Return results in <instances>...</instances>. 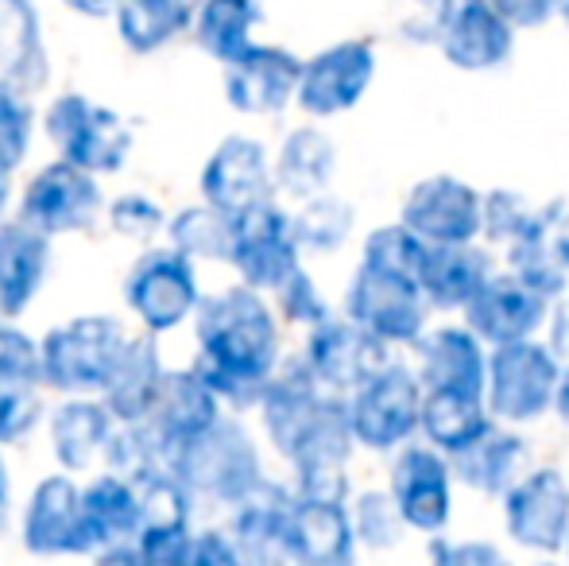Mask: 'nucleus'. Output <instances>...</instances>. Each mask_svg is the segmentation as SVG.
<instances>
[{
  "instance_id": "obj_1",
  "label": "nucleus",
  "mask_w": 569,
  "mask_h": 566,
  "mask_svg": "<svg viewBox=\"0 0 569 566\" xmlns=\"http://www.w3.org/2000/svg\"><path fill=\"white\" fill-rule=\"evenodd\" d=\"M260 419L271 446L291 461L295 477H299L295 493L349 500L345 466H349L352 446H357L349 424V396L318 385L310 365L299 357V361H287L276 369L260 400Z\"/></svg>"
},
{
  "instance_id": "obj_2",
  "label": "nucleus",
  "mask_w": 569,
  "mask_h": 566,
  "mask_svg": "<svg viewBox=\"0 0 569 566\" xmlns=\"http://www.w3.org/2000/svg\"><path fill=\"white\" fill-rule=\"evenodd\" d=\"M268 291L240 280L210 295L194 310L198 361L194 369L229 408H260L279 357V310L263 299Z\"/></svg>"
},
{
  "instance_id": "obj_3",
  "label": "nucleus",
  "mask_w": 569,
  "mask_h": 566,
  "mask_svg": "<svg viewBox=\"0 0 569 566\" xmlns=\"http://www.w3.org/2000/svg\"><path fill=\"white\" fill-rule=\"evenodd\" d=\"M171 474L194 497H210L218 505H237L263 481L260 446L240 419L221 416L213 427L171 450Z\"/></svg>"
},
{
  "instance_id": "obj_4",
  "label": "nucleus",
  "mask_w": 569,
  "mask_h": 566,
  "mask_svg": "<svg viewBox=\"0 0 569 566\" xmlns=\"http://www.w3.org/2000/svg\"><path fill=\"white\" fill-rule=\"evenodd\" d=\"M132 334L113 315H82L43 334V385L67 396H101Z\"/></svg>"
},
{
  "instance_id": "obj_5",
  "label": "nucleus",
  "mask_w": 569,
  "mask_h": 566,
  "mask_svg": "<svg viewBox=\"0 0 569 566\" xmlns=\"http://www.w3.org/2000/svg\"><path fill=\"white\" fill-rule=\"evenodd\" d=\"M558 380H562V357L539 338H519L492 346L488 354V385L485 400L500 424L523 427L555 411Z\"/></svg>"
},
{
  "instance_id": "obj_6",
  "label": "nucleus",
  "mask_w": 569,
  "mask_h": 566,
  "mask_svg": "<svg viewBox=\"0 0 569 566\" xmlns=\"http://www.w3.org/2000/svg\"><path fill=\"white\" fill-rule=\"evenodd\" d=\"M422 396H427V385L419 369L411 373L399 361L376 369L365 385L349 393V424L357 446L391 454L411 443L422 424Z\"/></svg>"
},
{
  "instance_id": "obj_7",
  "label": "nucleus",
  "mask_w": 569,
  "mask_h": 566,
  "mask_svg": "<svg viewBox=\"0 0 569 566\" xmlns=\"http://www.w3.org/2000/svg\"><path fill=\"white\" fill-rule=\"evenodd\" d=\"M43 132L62 159L93 175H117L132 151L124 117L86 93H59L43 113Z\"/></svg>"
},
{
  "instance_id": "obj_8",
  "label": "nucleus",
  "mask_w": 569,
  "mask_h": 566,
  "mask_svg": "<svg viewBox=\"0 0 569 566\" xmlns=\"http://www.w3.org/2000/svg\"><path fill=\"white\" fill-rule=\"evenodd\" d=\"M430 302L415 276L383 272L360 260L345 291V315L388 346H415L427 334Z\"/></svg>"
},
{
  "instance_id": "obj_9",
  "label": "nucleus",
  "mask_w": 569,
  "mask_h": 566,
  "mask_svg": "<svg viewBox=\"0 0 569 566\" xmlns=\"http://www.w3.org/2000/svg\"><path fill=\"white\" fill-rule=\"evenodd\" d=\"M124 302L140 318L143 330L171 334L187 318H194L202 291H198L194 260L187 252L171 249H148L132 265L124 280Z\"/></svg>"
},
{
  "instance_id": "obj_10",
  "label": "nucleus",
  "mask_w": 569,
  "mask_h": 566,
  "mask_svg": "<svg viewBox=\"0 0 569 566\" xmlns=\"http://www.w3.org/2000/svg\"><path fill=\"white\" fill-rule=\"evenodd\" d=\"M376 70H380V54H376L372 39H338V43L302 59V82L295 106L318 121L349 113L372 90Z\"/></svg>"
},
{
  "instance_id": "obj_11",
  "label": "nucleus",
  "mask_w": 569,
  "mask_h": 566,
  "mask_svg": "<svg viewBox=\"0 0 569 566\" xmlns=\"http://www.w3.org/2000/svg\"><path fill=\"white\" fill-rule=\"evenodd\" d=\"M435 43L461 75L500 70L516 51V28L492 0H442L435 12Z\"/></svg>"
},
{
  "instance_id": "obj_12",
  "label": "nucleus",
  "mask_w": 569,
  "mask_h": 566,
  "mask_svg": "<svg viewBox=\"0 0 569 566\" xmlns=\"http://www.w3.org/2000/svg\"><path fill=\"white\" fill-rule=\"evenodd\" d=\"M229 265L237 268L240 280L268 295L302 268V245L295 237V218L276 198L237 214V237H232Z\"/></svg>"
},
{
  "instance_id": "obj_13",
  "label": "nucleus",
  "mask_w": 569,
  "mask_h": 566,
  "mask_svg": "<svg viewBox=\"0 0 569 566\" xmlns=\"http://www.w3.org/2000/svg\"><path fill=\"white\" fill-rule=\"evenodd\" d=\"M503 532L516 547L558 555L569 544V481L558 469H527L503 493Z\"/></svg>"
},
{
  "instance_id": "obj_14",
  "label": "nucleus",
  "mask_w": 569,
  "mask_h": 566,
  "mask_svg": "<svg viewBox=\"0 0 569 566\" xmlns=\"http://www.w3.org/2000/svg\"><path fill=\"white\" fill-rule=\"evenodd\" d=\"M101 175L86 171V167L70 163V159H54V163L39 167L31 182L23 187L20 218L39 226L43 234H82L98 221L106 195H101Z\"/></svg>"
},
{
  "instance_id": "obj_15",
  "label": "nucleus",
  "mask_w": 569,
  "mask_h": 566,
  "mask_svg": "<svg viewBox=\"0 0 569 566\" xmlns=\"http://www.w3.org/2000/svg\"><path fill=\"white\" fill-rule=\"evenodd\" d=\"M453 466L438 446H399L391 466V497L403 513L407 528L422 536H442L453 516Z\"/></svg>"
},
{
  "instance_id": "obj_16",
  "label": "nucleus",
  "mask_w": 569,
  "mask_h": 566,
  "mask_svg": "<svg viewBox=\"0 0 569 566\" xmlns=\"http://www.w3.org/2000/svg\"><path fill=\"white\" fill-rule=\"evenodd\" d=\"M20 539L31 555L54 559V555H93V532L86 520V497L74 477L51 474L31 489L23 508Z\"/></svg>"
},
{
  "instance_id": "obj_17",
  "label": "nucleus",
  "mask_w": 569,
  "mask_h": 566,
  "mask_svg": "<svg viewBox=\"0 0 569 566\" xmlns=\"http://www.w3.org/2000/svg\"><path fill=\"white\" fill-rule=\"evenodd\" d=\"M399 221L427 245L477 241L485 221V195L457 175H427L407 190Z\"/></svg>"
},
{
  "instance_id": "obj_18",
  "label": "nucleus",
  "mask_w": 569,
  "mask_h": 566,
  "mask_svg": "<svg viewBox=\"0 0 569 566\" xmlns=\"http://www.w3.org/2000/svg\"><path fill=\"white\" fill-rule=\"evenodd\" d=\"M388 341L372 338L365 326H357L349 315L345 318H322L318 326H310L307 349L302 361L310 365V373L318 377V385L330 388L338 396H349L352 388H360L376 369L391 361Z\"/></svg>"
},
{
  "instance_id": "obj_19",
  "label": "nucleus",
  "mask_w": 569,
  "mask_h": 566,
  "mask_svg": "<svg viewBox=\"0 0 569 566\" xmlns=\"http://www.w3.org/2000/svg\"><path fill=\"white\" fill-rule=\"evenodd\" d=\"M302 59L287 47L252 43L226 62V101L244 117H279L299 101Z\"/></svg>"
},
{
  "instance_id": "obj_20",
  "label": "nucleus",
  "mask_w": 569,
  "mask_h": 566,
  "mask_svg": "<svg viewBox=\"0 0 569 566\" xmlns=\"http://www.w3.org/2000/svg\"><path fill=\"white\" fill-rule=\"evenodd\" d=\"M198 190L206 202L221 206L229 214H244L256 202H268L276 190V159L268 156L256 137H226L206 156Z\"/></svg>"
},
{
  "instance_id": "obj_21",
  "label": "nucleus",
  "mask_w": 569,
  "mask_h": 566,
  "mask_svg": "<svg viewBox=\"0 0 569 566\" xmlns=\"http://www.w3.org/2000/svg\"><path fill=\"white\" fill-rule=\"evenodd\" d=\"M550 302L542 291L523 284L516 272H492L477 295L465 302V326L480 334L488 346H503V341L535 338L547 326Z\"/></svg>"
},
{
  "instance_id": "obj_22",
  "label": "nucleus",
  "mask_w": 569,
  "mask_h": 566,
  "mask_svg": "<svg viewBox=\"0 0 569 566\" xmlns=\"http://www.w3.org/2000/svg\"><path fill=\"white\" fill-rule=\"evenodd\" d=\"M357 528L345 497L295 493L287 516V559L310 566H345L357 555Z\"/></svg>"
},
{
  "instance_id": "obj_23",
  "label": "nucleus",
  "mask_w": 569,
  "mask_h": 566,
  "mask_svg": "<svg viewBox=\"0 0 569 566\" xmlns=\"http://www.w3.org/2000/svg\"><path fill=\"white\" fill-rule=\"evenodd\" d=\"M508 268L547 299H562L569 287V206L547 202L527 229L508 245Z\"/></svg>"
},
{
  "instance_id": "obj_24",
  "label": "nucleus",
  "mask_w": 569,
  "mask_h": 566,
  "mask_svg": "<svg viewBox=\"0 0 569 566\" xmlns=\"http://www.w3.org/2000/svg\"><path fill=\"white\" fill-rule=\"evenodd\" d=\"M221 396L206 385L202 373L190 365V369H167L163 388H159V400L151 408V416L143 419L156 438L167 446V461L171 450L182 443H190L194 435H202L206 427H213L221 419Z\"/></svg>"
},
{
  "instance_id": "obj_25",
  "label": "nucleus",
  "mask_w": 569,
  "mask_h": 566,
  "mask_svg": "<svg viewBox=\"0 0 569 566\" xmlns=\"http://www.w3.org/2000/svg\"><path fill=\"white\" fill-rule=\"evenodd\" d=\"M419 377L427 388H457V393H485L488 385V346L472 326H438L419 341Z\"/></svg>"
},
{
  "instance_id": "obj_26",
  "label": "nucleus",
  "mask_w": 569,
  "mask_h": 566,
  "mask_svg": "<svg viewBox=\"0 0 569 566\" xmlns=\"http://www.w3.org/2000/svg\"><path fill=\"white\" fill-rule=\"evenodd\" d=\"M51 272V234L23 218L0 226V315L20 318Z\"/></svg>"
},
{
  "instance_id": "obj_27",
  "label": "nucleus",
  "mask_w": 569,
  "mask_h": 566,
  "mask_svg": "<svg viewBox=\"0 0 569 566\" xmlns=\"http://www.w3.org/2000/svg\"><path fill=\"white\" fill-rule=\"evenodd\" d=\"M117 416L101 396H67L51 411V454L67 474H82L106 458L117 435Z\"/></svg>"
},
{
  "instance_id": "obj_28",
  "label": "nucleus",
  "mask_w": 569,
  "mask_h": 566,
  "mask_svg": "<svg viewBox=\"0 0 569 566\" xmlns=\"http://www.w3.org/2000/svg\"><path fill=\"white\" fill-rule=\"evenodd\" d=\"M51 78L36 0H0V82L36 98Z\"/></svg>"
},
{
  "instance_id": "obj_29",
  "label": "nucleus",
  "mask_w": 569,
  "mask_h": 566,
  "mask_svg": "<svg viewBox=\"0 0 569 566\" xmlns=\"http://www.w3.org/2000/svg\"><path fill=\"white\" fill-rule=\"evenodd\" d=\"M492 257L477 241L430 245L419 268V287L435 310H465V302L492 276Z\"/></svg>"
},
{
  "instance_id": "obj_30",
  "label": "nucleus",
  "mask_w": 569,
  "mask_h": 566,
  "mask_svg": "<svg viewBox=\"0 0 569 566\" xmlns=\"http://www.w3.org/2000/svg\"><path fill=\"white\" fill-rule=\"evenodd\" d=\"M523 461H527V443H523V435L511 430V424H503V427L492 424L477 443L450 454L457 481L485 493V497H503V493L523 477Z\"/></svg>"
},
{
  "instance_id": "obj_31",
  "label": "nucleus",
  "mask_w": 569,
  "mask_h": 566,
  "mask_svg": "<svg viewBox=\"0 0 569 566\" xmlns=\"http://www.w3.org/2000/svg\"><path fill=\"white\" fill-rule=\"evenodd\" d=\"M295 493H283L263 477L244 500L232 505V539L240 559H287V516Z\"/></svg>"
},
{
  "instance_id": "obj_32",
  "label": "nucleus",
  "mask_w": 569,
  "mask_h": 566,
  "mask_svg": "<svg viewBox=\"0 0 569 566\" xmlns=\"http://www.w3.org/2000/svg\"><path fill=\"white\" fill-rule=\"evenodd\" d=\"M159 334H143V338H132L120 357L113 380L109 388L101 393V400L113 408L117 424H143L151 416L159 400V388H163V357H159V346H156Z\"/></svg>"
},
{
  "instance_id": "obj_33",
  "label": "nucleus",
  "mask_w": 569,
  "mask_h": 566,
  "mask_svg": "<svg viewBox=\"0 0 569 566\" xmlns=\"http://www.w3.org/2000/svg\"><path fill=\"white\" fill-rule=\"evenodd\" d=\"M333 175H338V143L318 125H299L295 132H287L276 151V190L302 202L330 190Z\"/></svg>"
},
{
  "instance_id": "obj_34",
  "label": "nucleus",
  "mask_w": 569,
  "mask_h": 566,
  "mask_svg": "<svg viewBox=\"0 0 569 566\" xmlns=\"http://www.w3.org/2000/svg\"><path fill=\"white\" fill-rule=\"evenodd\" d=\"M82 497H86V520H90V532H93V555H101L106 547L136 544L143 505H140V489H136L132 477L106 469V474L86 485Z\"/></svg>"
},
{
  "instance_id": "obj_35",
  "label": "nucleus",
  "mask_w": 569,
  "mask_h": 566,
  "mask_svg": "<svg viewBox=\"0 0 569 566\" xmlns=\"http://www.w3.org/2000/svg\"><path fill=\"white\" fill-rule=\"evenodd\" d=\"M485 393H457V388H427L422 396V424L419 435L442 454H457L477 443L492 427Z\"/></svg>"
},
{
  "instance_id": "obj_36",
  "label": "nucleus",
  "mask_w": 569,
  "mask_h": 566,
  "mask_svg": "<svg viewBox=\"0 0 569 566\" xmlns=\"http://www.w3.org/2000/svg\"><path fill=\"white\" fill-rule=\"evenodd\" d=\"M117 36L132 54H156L194 28L190 0H117Z\"/></svg>"
},
{
  "instance_id": "obj_37",
  "label": "nucleus",
  "mask_w": 569,
  "mask_h": 566,
  "mask_svg": "<svg viewBox=\"0 0 569 566\" xmlns=\"http://www.w3.org/2000/svg\"><path fill=\"white\" fill-rule=\"evenodd\" d=\"M263 23V12L256 0H202L194 8V43L221 67L248 51L256 43V28Z\"/></svg>"
},
{
  "instance_id": "obj_38",
  "label": "nucleus",
  "mask_w": 569,
  "mask_h": 566,
  "mask_svg": "<svg viewBox=\"0 0 569 566\" xmlns=\"http://www.w3.org/2000/svg\"><path fill=\"white\" fill-rule=\"evenodd\" d=\"M167 237L179 252L190 260H210V265H229L232 260V237H237V214L206 202L187 206L167 221Z\"/></svg>"
},
{
  "instance_id": "obj_39",
  "label": "nucleus",
  "mask_w": 569,
  "mask_h": 566,
  "mask_svg": "<svg viewBox=\"0 0 569 566\" xmlns=\"http://www.w3.org/2000/svg\"><path fill=\"white\" fill-rule=\"evenodd\" d=\"M291 218H295V237H299L302 252H338L341 245L349 241L357 214H352V206L341 202L338 195L322 190V195H315V198H302L299 214H291Z\"/></svg>"
},
{
  "instance_id": "obj_40",
  "label": "nucleus",
  "mask_w": 569,
  "mask_h": 566,
  "mask_svg": "<svg viewBox=\"0 0 569 566\" xmlns=\"http://www.w3.org/2000/svg\"><path fill=\"white\" fill-rule=\"evenodd\" d=\"M349 508H352V528H357V544L368 547V552H391L403 539V532H411L403 513H399L396 497H391V489L360 493Z\"/></svg>"
},
{
  "instance_id": "obj_41",
  "label": "nucleus",
  "mask_w": 569,
  "mask_h": 566,
  "mask_svg": "<svg viewBox=\"0 0 569 566\" xmlns=\"http://www.w3.org/2000/svg\"><path fill=\"white\" fill-rule=\"evenodd\" d=\"M430 245L422 241L415 229H407L403 221H391V226H380L365 237V252L360 260L372 268H383V272H399V276H415L419 280V268L427 260Z\"/></svg>"
},
{
  "instance_id": "obj_42",
  "label": "nucleus",
  "mask_w": 569,
  "mask_h": 566,
  "mask_svg": "<svg viewBox=\"0 0 569 566\" xmlns=\"http://www.w3.org/2000/svg\"><path fill=\"white\" fill-rule=\"evenodd\" d=\"M31 132H36L31 98L0 82V167H4V171H16V167L28 159Z\"/></svg>"
},
{
  "instance_id": "obj_43",
  "label": "nucleus",
  "mask_w": 569,
  "mask_h": 566,
  "mask_svg": "<svg viewBox=\"0 0 569 566\" xmlns=\"http://www.w3.org/2000/svg\"><path fill=\"white\" fill-rule=\"evenodd\" d=\"M0 385H43V341L12 322H0Z\"/></svg>"
},
{
  "instance_id": "obj_44",
  "label": "nucleus",
  "mask_w": 569,
  "mask_h": 566,
  "mask_svg": "<svg viewBox=\"0 0 569 566\" xmlns=\"http://www.w3.org/2000/svg\"><path fill=\"white\" fill-rule=\"evenodd\" d=\"M535 210L539 206L527 202V195H519V190H488L480 234L492 245H511L527 229V221L535 218Z\"/></svg>"
},
{
  "instance_id": "obj_45",
  "label": "nucleus",
  "mask_w": 569,
  "mask_h": 566,
  "mask_svg": "<svg viewBox=\"0 0 569 566\" xmlns=\"http://www.w3.org/2000/svg\"><path fill=\"white\" fill-rule=\"evenodd\" d=\"M109 226H113V234L128 237V241H151V237L167 229V218L156 198L140 195V190H128V195H120L109 206Z\"/></svg>"
},
{
  "instance_id": "obj_46",
  "label": "nucleus",
  "mask_w": 569,
  "mask_h": 566,
  "mask_svg": "<svg viewBox=\"0 0 569 566\" xmlns=\"http://www.w3.org/2000/svg\"><path fill=\"white\" fill-rule=\"evenodd\" d=\"M276 310L283 322H295V326H318L322 318H330V307H326L322 291H318V284L310 280L307 268H299V272L291 276L283 287H276Z\"/></svg>"
},
{
  "instance_id": "obj_47",
  "label": "nucleus",
  "mask_w": 569,
  "mask_h": 566,
  "mask_svg": "<svg viewBox=\"0 0 569 566\" xmlns=\"http://www.w3.org/2000/svg\"><path fill=\"white\" fill-rule=\"evenodd\" d=\"M43 419L36 388L28 385H0V446H12L28 438Z\"/></svg>"
},
{
  "instance_id": "obj_48",
  "label": "nucleus",
  "mask_w": 569,
  "mask_h": 566,
  "mask_svg": "<svg viewBox=\"0 0 569 566\" xmlns=\"http://www.w3.org/2000/svg\"><path fill=\"white\" fill-rule=\"evenodd\" d=\"M503 12V20L516 31H531V28H547L555 16H562L566 0H492Z\"/></svg>"
},
{
  "instance_id": "obj_49",
  "label": "nucleus",
  "mask_w": 569,
  "mask_h": 566,
  "mask_svg": "<svg viewBox=\"0 0 569 566\" xmlns=\"http://www.w3.org/2000/svg\"><path fill=\"white\" fill-rule=\"evenodd\" d=\"M194 566H232L240 563V547L232 532H194L190 539V559Z\"/></svg>"
},
{
  "instance_id": "obj_50",
  "label": "nucleus",
  "mask_w": 569,
  "mask_h": 566,
  "mask_svg": "<svg viewBox=\"0 0 569 566\" xmlns=\"http://www.w3.org/2000/svg\"><path fill=\"white\" fill-rule=\"evenodd\" d=\"M430 555H435L438 563H450V566H496L503 559L492 544H480V539L477 544H469V539H461V544H446V539H438V536H435Z\"/></svg>"
},
{
  "instance_id": "obj_51",
  "label": "nucleus",
  "mask_w": 569,
  "mask_h": 566,
  "mask_svg": "<svg viewBox=\"0 0 569 566\" xmlns=\"http://www.w3.org/2000/svg\"><path fill=\"white\" fill-rule=\"evenodd\" d=\"M542 330H550L547 346L555 349L558 357H569V299L566 295L550 302V315H547V326H542Z\"/></svg>"
},
{
  "instance_id": "obj_52",
  "label": "nucleus",
  "mask_w": 569,
  "mask_h": 566,
  "mask_svg": "<svg viewBox=\"0 0 569 566\" xmlns=\"http://www.w3.org/2000/svg\"><path fill=\"white\" fill-rule=\"evenodd\" d=\"M62 4L82 20H113L117 16V0H62Z\"/></svg>"
},
{
  "instance_id": "obj_53",
  "label": "nucleus",
  "mask_w": 569,
  "mask_h": 566,
  "mask_svg": "<svg viewBox=\"0 0 569 566\" xmlns=\"http://www.w3.org/2000/svg\"><path fill=\"white\" fill-rule=\"evenodd\" d=\"M555 416L569 427V357L562 365V380H558V396H555Z\"/></svg>"
},
{
  "instance_id": "obj_54",
  "label": "nucleus",
  "mask_w": 569,
  "mask_h": 566,
  "mask_svg": "<svg viewBox=\"0 0 569 566\" xmlns=\"http://www.w3.org/2000/svg\"><path fill=\"white\" fill-rule=\"evenodd\" d=\"M4 524H8V466H4V454H0V536H4Z\"/></svg>"
},
{
  "instance_id": "obj_55",
  "label": "nucleus",
  "mask_w": 569,
  "mask_h": 566,
  "mask_svg": "<svg viewBox=\"0 0 569 566\" xmlns=\"http://www.w3.org/2000/svg\"><path fill=\"white\" fill-rule=\"evenodd\" d=\"M8 202H12V171H4V167H0V226H4Z\"/></svg>"
},
{
  "instance_id": "obj_56",
  "label": "nucleus",
  "mask_w": 569,
  "mask_h": 566,
  "mask_svg": "<svg viewBox=\"0 0 569 566\" xmlns=\"http://www.w3.org/2000/svg\"><path fill=\"white\" fill-rule=\"evenodd\" d=\"M566 559H569V544H566Z\"/></svg>"
}]
</instances>
